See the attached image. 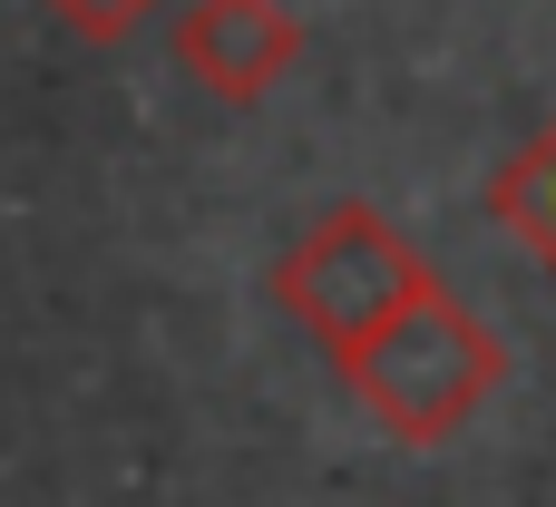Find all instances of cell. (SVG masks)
Masks as SVG:
<instances>
[{
	"mask_svg": "<svg viewBox=\"0 0 556 507\" xmlns=\"http://www.w3.org/2000/svg\"><path fill=\"white\" fill-rule=\"evenodd\" d=\"M342 381H352V401H362L401 449H440V440H459V430L489 410V391L508 381V342L430 274L381 332H362V342L342 352Z\"/></svg>",
	"mask_w": 556,
	"mask_h": 507,
	"instance_id": "cell-1",
	"label": "cell"
},
{
	"mask_svg": "<svg viewBox=\"0 0 556 507\" xmlns=\"http://www.w3.org/2000/svg\"><path fill=\"white\" fill-rule=\"evenodd\" d=\"M430 283V264H420V244L381 215V205H332L283 264H274V303L342 362L362 332H381L410 293Z\"/></svg>",
	"mask_w": 556,
	"mask_h": 507,
	"instance_id": "cell-2",
	"label": "cell"
},
{
	"mask_svg": "<svg viewBox=\"0 0 556 507\" xmlns=\"http://www.w3.org/2000/svg\"><path fill=\"white\" fill-rule=\"evenodd\" d=\"M176 59L205 98L225 107H264L293 68H303V20L283 0H195L176 20Z\"/></svg>",
	"mask_w": 556,
	"mask_h": 507,
	"instance_id": "cell-3",
	"label": "cell"
},
{
	"mask_svg": "<svg viewBox=\"0 0 556 507\" xmlns=\"http://www.w3.org/2000/svg\"><path fill=\"white\" fill-rule=\"evenodd\" d=\"M489 215H498V225L556 274V117L498 166V176H489Z\"/></svg>",
	"mask_w": 556,
	"mask_h": 507,
	"instance_id": "cell-4",
	"label": "cell"
},
{
	"mask_svg": "<svg viewBox=\"0 0 556 507\" xmlns=\"http://www.w3.org/2000/svg\"><path fill=\"white\" fill-rule=\"evenodd\" d=\"M49 10H59V20L78 29V39H127V29H137V20H147L156 0H49Z\"/></svg>",
	"mask_w": 556,
	"mask_h": 507,
	"instance_id": "cell-5",
	"label": "cell"
}]
</instances>
